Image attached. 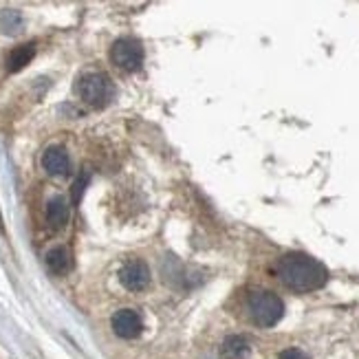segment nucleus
<instances>
[{"label":"nucleus","mask_w":359,"mask_h":359,"mask_svg":"<svg viewBox=\"0 0 359 359\" xmlns=\"http://www.w3.org/2000/svg\"><path fill=\"white\" fill-rule=\"evenodd\" d=\"M0 231H3V218H0Z\"/></svg>","instance_id":"2eb2a0df"},{"label":"nucleus","mask_w":359,"mask_h":359,"mask_svg":"<svg viewBox=\"0 0 359 359\" xmlns=\"http://www.w3.org/2000/svg\"><path fill=\"white\" fill-rule=\"evenodd\" d=\"M252 346L243 335H229L220 344V357L223 359H250Z\"/></svg>","instance_id":"1a4fd4ad"},{"label":"nucleus","mask_w":359,"mask_h":359,"mask_svg":"<svg viewBox=\"0 0 359 359\" xmlns=\"http://www.w3.org/2000/svg\"><path fill=\"white\" fill-rule=\"evenodd\" d=\"M110 62H113L121 71H137L144 64V47L137 43L135 38H119L117 43L110 47Z\"/></svg>","instance_id":"20e7f679"},{"label":"nucleus","mask_w":359,"mask_h":359,"mask_svg":"<svg viewBox=\"0 0 359 359\" xmlns=\"http://www.w3.org/2000/svg\"><path fill=\"white\" fill-rule=\"evenodd\" d=\"M43 168L51 176H64V174H68V170H71V159H68L66 150L62 146H51L43 155Z\"/></svg>","instance_id":"0eeeda50"},{"label":"nucleus","mask_w":359,"mask_h":359,"mask_svg":"<svg viewBox=\"0 0 359 359\" xmlns=\"http://www.w3.org/2000/svg\"><path fill=\"white\" fill-rule=\"evenodd\" d=\"M89 181H91V172L89 170H84V172L77 176V181L73 183V192H71V194H73V203H79L82 201V194H84Z\"/></svg>","instance_id":"f8f14e48"},{"label":"nucleus","mask_w":359,"mask_h":359,"mask_svg":"<svg viewBox=\"0 0 359 359\" xmlns=\"http://www.w3.org/2000/svg\"><path fill=\"white\" fill-rule=\"evenodd\" d=\"M45 260H47V267L58 275H64L73 269V254L64 245H58V247H53V250H49Z\"/></svg>","instance_id":"6e6552de"},{"label":"nucleus","mask_w":359,"mask_h":359,"mask_svg":"<svg viewBox=\"0 0 359 359\" xmlns=\"http://www.w3.org/2000/svg\"><path fill=\"white\" fill-rule=\"evenodd\" d=\"M77 93L82 102H86L89 106L95 108H102L113 100L115 89L106 73H84L77 82Z\"/></svg>","instance_id":"7ed1b4c3"},{"label":"nucleus","mask_w":359,"mask_h":359,"mask_svg":"<svg viewBox=\"0 0 359 359\" xmlns=\"http://www.w3.org/2000/svg\"><path fill=\"white\" fill-rule=\"evenodd\" d=\"M33 58H36V43H26V45L11 49V53L7 55V71L9 73H18Z\"/></svg>","instance_id":"9b49d317"},{"label":"nucleus","mask_w":359,"mask_h":359,"mask_svg":"<svg viewBox=\"0 0 359 359\" xmlns=\"http://www.w3.org/2000/svg\"><path fill=\"white\" fill-rule=\"evenodd\" d=\"M119 282L123 289H128V291H144V289L150 284V269L144 260L139 258H132V260H126L119 269Z\"/></svg>","instance_id":"39448f33"},{"label":"nucleus","mask_w":359,"mask_h":359,"mask_svg":"<svg viewBox=\"0 0 359 359\" xmlns=\"http://www.w3.org/2000/svg\"><path fill=\"white\" fill-rule=\"evenodd\" d=\"M68 203L64 197H53L47 203V223L51 225V229H62L68 223Z\"/></svg>","instance_id":"9d476101"},{"label":"nucleus","mask_w":359,"mask_h":359,"mask_svg":"<svg viewBox=\"0 0 359 359\" xmlns=\"http://www.w3.org/2000/svg\"><path fill=\"white\" fill-rule=\"evenodd\" d=\"M247 313H250L252 322L260 328H271L275 326L284 315V305L282 300L271 293V291H252L247 296Z\"/></svg>","instance_id":"f03ea898"},{"label":"nucleus","mask_w":359,"mask_h":359,"mask_svg":"<svg viewBox=\"0 0 359 359\" xmlns=\"http://www.w3.org/2000/svg\"><path fill=\"white\" fill-rule=\"evenodd\" d=\"M3 20H5V24H7V29H9V33H16V29L20 26V16L16 11H5L3 13Z\"/></svg>","instance_id":"ddd939ff"},{"label":"nucleus","mask_w":359,"mask_h":359,"mask_svg":"<svg viewBox=\"0 0 359 359\" xmlns=\"http://www.w3.org/2000/svg\"><path fill=\"white\" fill-rule=\"evenodd\" d=\"M110 324H113V330L115 335L123 337V339H135L139 337V333L144 330V320L142 315L132 311V309H121L113 315V320H110Z\"/></svg>","instance_id":"423d86ee"},{"label":"nucleus","mask_w":359,"mask_h":359,"mask_svg":"<svg viewBox=\"0 0 359 359\" xmlns=\"http://www.w3.org/2000/svg\"><path fill=\"white\" fill-rule=\"evenodd\" d=\"M278 359H309V355L305 351H300V349H287L280 353Z\"/></svg>","instance_id":"4468645a"},{"label":"nucleus","mask_w":359,"mask_h":359,"mask_svg":"<svg viewBox=\"0 0 359 359\" xmlns=\"http://www.w3.org/2000/svg\"><path fill=\"white\" fill-rule=\"evenodd\" d=\"M278 280L296 293H307L322 289L328 280V271L322 262L307 254H287L275 265Z\"/></svg>","instance_id":"f257e3e1"}]
</instances>
